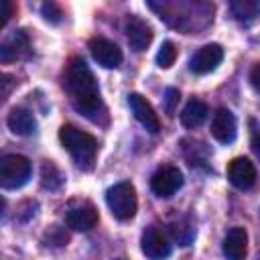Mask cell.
Here are the masks:
<instances>
[{"label":"cell","mask_w":260,"mask_h":260,"mask_svg":"<svg viewBox=\"0 0 260 260\" xmlns=\"http://www.w3.org/2000/svg\"><path fill=\"white\" fill-rule=\"evenodd\" d=\"M41 12H43L45 20H49V22H53V24H57V22L61 20V16H63L61 6L55 4V2H45V4L41 6Z\"/></svg>","instance_id":"obj_21"},{"label":"cell","mask_w":260,"mask_h":260,"mask_svg":"<svg viewBox=\"0 0 260 260\" xmlns=\"http://www.w3.org/2000/svg\"><path fill=\"white\" fill-rule=\"evenodd\" d=\"M128 104H130V110L134 114V118L152 134H156L160 130V120L154 112V108L150 106V102H146V98H142L140 93H130L128 95Z\"/></svg>","instance_id":"obj_10"},{"label":"cell","mask_w":260,"mask_h":260,"mask_svg":"<svg viewBox=\"0 0 260 260\" xmlns=\"http://www.w3.org/2000/svg\"><path fill=\"white\" fill-rule=\"evenodd\" d=\"M183 185V175L177 167L173 165H165L160 167L152 179H150V189L158 195V197H171L175 195Z\"/></svg>","instance_id":"obj_7"},{"label":"cell","mask_w":260,"mask_h":260,"mask_svg":"<svg viewBox=\"0 0 260 260\" xmlns=\"http://www.w3.org/2000/svg\"><path fill=\"white\" fill-rule=\"evenodd\" d=\"M30 177V162L22 154H4L0 158V185L4 189H18Z\"/></svg>","instance_id":"obj_4"},{"label":"cell","mask_w":260,"mask_h":260,"mask_svg":"<svg viewBox=\"0 0 260 260\" xmlns=\"http://www.w3.org/2000/svg\"><path fill=\"white\" fill-rule=\"evenodd\" d=\"M177 104H179V89L169 87V89L165 91V108H167V112H169V114H173Z\"/></svg>","instance_id":"obj_23"},{"label":"cell","mask_w":260,"mask_h":260,"mask_svg":"<svg viewBox=\"0 0 260 260\" xmlns=\"http://www.w3.org/2000/svg\"><path fill=\"white\" fill-rule=\"evenodd\" d=\"M236 132H238L236 116L228 108H219L211 118V136L221 144H230L234 142Z\"/></svg>","instance_id":"obj_11"},{"label":"cell","mask_w":260,"mask_h":260,"mask_svg":"<svg viewBox=\"0 0 260 260\" xmlns=\"http://www.w3.org/2000/svg\"><path fill=\"white\" fill-rule=\"evenodd\" d=\"M89 53L91 57L102 65V67H118L122 63V51L116 43L104 39V37H93L89 41Z\"/></svg>","instance_id":"obj_9"},{"label":"cell","mask_w":260,"mask_h":260,"mask_svg":"<svg viewBox=\"0 0 260 260\" xmlns=\"http://www.w3.org/2000/svg\"><path fill=\"white\" fill-rule=\"evenodd\" d=\"M106 203L112 211V215L120 221H128L136 215L138 209V199H136V189L130 181H120L114 187L106 191Z\"/></svg>","instance_id":"obj_3"},{"label":"cell","mask_w":260,"mask_h":260,"mask_svg":"<svg viewBox=\"0 0 260 260\" xmlns=\"http://www.w3.org/2000/svg\"><path fill=\"white\" fill-rule=\"evenodd\" d=\"M223 254L228 260H246L248 234L244 228H232L223 238Z\"/></svg>","instance_id":"obj_14"},{"label":"cell","mask_w":260,"mask_h":260,"mask_svg":"<svg viewBox=\"0 0 260 260\" xmlns=\"http://www.w3.org/2000/svg\"><path fill=\"white\" fill-rule=\"evenodd\" d=\"M10 79H12L10 75H6V73L2 75V85H4V87H2V98H4V100L8 98V93H10V87H12V83H10Z\"/></svg>","instance_id":"obj_25"},{"label":"cell","mask_w":260,"mask_h":260,"mask_svg":"<svg viewBox=\"0 0 260 260\" xmlns=\"http://www.w3.org/2000/svg\"><path fill=\"white\" fill-rule=\"evenodd\" d=\"M175 59H177V47H175V43L165 41V43L160 45L158 53H156V63H158V67L169 69V67L175 63Z\"/></svg>","instance_id":"obj_20"},{"label":"cell","mask_w":260,"mask_h":260,"mask_svg":"<svg viewBox=\"0 0 260 260\" xmlns=\"http://www.w3.org/2000/svg\"><path fill=\"white\" fill-rule=\"evenodd\" d=\"M228 179L236 189H250L256 183V167L252 160L238 156L228 165Z\"/></svg>","instance_id":"obj_12"},{"label":"cell","mask_w":260,"mask_h":260,"mask_svg":"<svg viewBox=\"0 0 260 260\" xmlns=\"http://www.w3.org/2000/svg\"><path fill=\"white\" fill-rule=\"evenodd\" d=\"M126 35H128V43L134 51H144L150 41H152V28L146 20L138 18V16H130L126 22Z\"/></svg>","instance_id":"obj_13"},{"label":"cell","mask_w":260,"mask_h":260,"mask_svg":"<svg viewBox=\"0 0 260 260\" xmlns=\"http://www.w3.org/2000/svg\"><path fill=\"white\" fill-rule=\"evenodd\" d=\"M65 221L75 232H87L98 223V209L93 207L91 201H85V199L71 201L65 213Z\"/></svg>","instance_id":"obj_5"},{"label":"cell","mask_w":260,"mask_h":260,"mask_svg":"<svg viewBox=\"0 0 260 260\" xmlns=\"http://www.w3.org/2000/svg\"><path fill=\"white\" fill-rule=\"evenodd\" d=\"M207 114H209L207 104L193 98V100H189L187 106L183 108V112H181V122H183L185 128H197V126H201V124L205 122Z\"/></svg>","instance_id":"obj_17"},{"label":"cell","mask_w":260,"mask_h":260,"mask_svg":"<svg viewBox=\"0 0 260 260\" xmlns=\"http://www.w3.org/2000/svg\"><path fill=\"white\" fill-rule=\"evenodd\" d=\"M59 138H61V144L77 160L79 167L89 169L93 165L95 154H98V140L91 134H87L71 124H65L59 130Z\"/></svg>","instance_id":"obj_2"},{"label":"cell","mask_w":260,"mask_h":260,"mask_svg":"<svg viewBox=\"0 0 260 260\" xmlns=\"http://www.w3.org/2000/svg\"><path fill=\"white\" fill-rule=\"evenodd\" d=\"M6 124H8V128L14 134H20V136L32 134L35 128H37L35 116L28 110H24V108H12L10 114H8V118H6Z\"/></svg>","instance_id":"obj_15"},{"label":"cell","mask_w":260,"mask_h":260,"mask_svg":"<svg viewBox=\"0 0 260 260\" xmlns=\"http://www.w3.org/2000/svg\"><path fill=\"white\" fill-rule=\"evenodd\" d=\"M63 85L69 93V100L73 108L83 114L91 122H100L102 116H106V106L100 98V87L98 81L87 67V63L79 57H73L69 65L65 67L63 75Z\"/></svg>","instance_id":"obj_1"},{"label":"cell","mask_w":260,"mask_h":260,"mask_svg":"<svg viewBox=\"0 0 260 260\" xmlns=\"http://www.w3.org/2000/svg\"><path fill=\"white\" fill-rule=\"evenodd\" d=\"M140 248H142L144 256L150 260H165L171 254V242H169L167 234L156 225H150L142 232Z\"/></svg>","instance_id":"obj_6"},{"label":"cell","mask_w":260,"mask_h":260,"mask_svg":"<svg viewBox=\"0 0 260 260\" xmlns=\"http://www.w3.org/2000/svg\"><path fill=\"white\" fill-rule=\"evenodd\" d=\"M252 150L256 152V156L260 158V130H256L252 134Z\"/></svg>","instance_id":"obj_26"},{"label":"cell","mask_w":260,"mask_h":260,"mask_svg":"<svg viewBox=\"0 0 260 260\" xmlns=\"http://www.w3.org/2000/svg\"><path fill=\"white\" fill-rule=\"evenodd\" d=\"M61 183H63L61 171L51 160H45L43 167H41V185L45 189H49V191H55V189L61 187Z\"/></svg>","instance_id":"obj_19"},{"label":"cell","mask_w":260,"mask_h":260,"mask_svg":"<svg viewBox=\"0 0 260 260\" xmlns=\"http://www.w3.org/2000/svg\"><path fill=\"white\" fill-rule=\"evenodd\" d=\"M14 12H16L14 2H10V0H2V2H0V16H2L0 26H4V24L10 20V16H14Z\"/></svg>","instance_id":"obj_22"},{"label":"cell","mask_w":260,"mask_h":260,"mask_svg":"<svg viewBox=\"0 0 260 260\" xmlns=\"http://www.w3.org/2000/svg\"><path fill=\"white\" fill-rule=\"evenodd\" d=\"M28 49V37L22 30H16L8 41L2 43L0 47V59L2 63H10L14 59H18L20 55H24Z\"/></svg>","instance_id":"obj_16"},{"label":"cell","mask_w":260,"mask_h":260,"mask_svg":"<svg viewBox=\"0 0 260 260\" xmlns=\"http://www.w3.org/2000/svg\"><path fill=\"white\" fill-rule=\"evenodd\" d=\"M230 10H232V14H234L236 20H240V22H250V20H254V18L258 16V12H260V2H256V0H234V2L230 4Z\"/></svg>","instance_id":"obj_18"},{"label":"cell","mask_w":260,"mask_h":260,"mask_svg":"<svg viewBox=\"0 0 260 260\" xmlns=\"http://www.w3.org/2000/svg\"><path fill=\"white\" fill-rule=\"evenodd\" d=\"M250 83H252V87L256 91H260V63L252 67V71H250Z\"/></svg>","instance_id":"obj_24"},{"label":"cell","mask_w":260,"mask_h":260,"mask_svg":"<svg viewBox=\"0 0 260 260\" xmlns=\"http://www.w3.org/2000/svg\"><path fill=\"white\" fill-rule=\"evenodd\" d=\"M223 59V49L215 43H209L205 47H201L189 61V69L197 75H205L209 71H213Z\"/></svg>","instance_id":"obj_8"}]
</instances>
